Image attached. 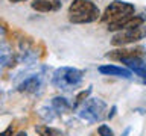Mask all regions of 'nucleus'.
<instances>
[{
  "instance_id": "nucleus-12",
  "label": "nucleus",
  "mask_w": 146,
  "mask_h": 136,
  "mask_svg": "<svg viewBox=\"0 0 146 136\" xmlns=\"http://www.w3.org/2000/svg\"><path fill=\"white\" fill-rule=\"evenodd\" d=\"M40 86V82L35 79V77H32V79H27L25 83L20 86V91H25V92H34V91L38 89Z\"/></svg>"
},
{
  "instance_id": "nucleus-1",
  "label": "nucleus",
  "mask_w": 146,
  "mask_h": 136,
  "mask_svg": "<svg viewBox=\"0 0 146 136\" xmlns=\"http://www.w3.org/2000/svg\"><path fill=\"white\" fill-rule=\"evenodd\" d=\"M100 18V11L91 0H73L68 6V20L73 24H88Z\"/></svg>"
},
{
  "instance_id": "nucleus-19",
  "label": "nucleus",
  "mask_w": 146,
  "mask_h": 136,
  "mask_svg": "<svg viewBox=\"0 0 146 136\" xmlns=\"http://www.w3.org/2000/svg\"><path fill=\"white\" fill-rule=\"evenodd\" d=\"M129 131H131V127H128V129L123 131V135H122V136H128V133H129Z\"/></svg>"
},
{
  "instance_id": "nucleus-17",
  "label": "nucleus",
  "mask_w": 146,
  "mask_h": 136,
  "mask_svg": "<svg viewBox=\"0 0 146 136\" xmlns=\"http://www.w3.org/2000/svg\"><path fill=\"white\" fill-rule=\"evenodd\" d=\"M116 112H117V106H111V109H110V112L107 113V118H108V120H113L114 115H116Z\"/></svg>"
},
{
  "instance_id": "nucleus-15",
  "label": "nucleus",
  "mask_w": 146,
  "mask_h": 136,
  "mask_svg": "<svg viewBox=\"0 0 146 136\" xmlns=\"http://www.w3.org/2000/svg\"><path fill=\"white\" fill-rule=\"evenodd\" d=\"M132 74H137L141 79V82L146 85V63H143L141 67H139L137 70H134V71H132Z\"/></svg>"
},
{
  "instance_id": "nucleus-10",
  "label": "nucleus",
  "mask_w": 146,
  "mask_h": 136,
  "mask_svg": "<svg viewBox=\"0 0 146 136\" xmlns=\"http://www.w3.org/2000/svg\"><path fill=\"white\" fill-rule=\"evenodd\" d=\"M35 131L40 136H64L62 131H59L58 129H53V127H49V126H36Z\"/></svg>"
},
{
  "instance_id": "nucleus-18",
  "label": "nucleus",
  "mask_w": 146,
  "mask_h": 136,
  "mask_svg": "<svg viewBox=\"0 0 146 136\" xmlns=\"http://www.w3.org/2000/svg\"><path fill=\"white\" fill-rule=\"evenodd\" d=\"M14 136H27V133H26V131H18V133L14 135Z\"/></svg>"
},
{
  "instance_id": "nucleus-4",
  "label": "nucleus",
  "mask_w": 146,
  "mask_h": 136,
  "mask_svg": "<svg viewBox=\"0 0 146 136\" xmlns=\"http://www.w3.org/2000/svg\"><path fill=\"white\" fill-rule=\"evenodd\" d=\"M105 112H107V103L104 100L87 98L82 103V107L78 115L82 120H85L87 122H90V124H94V122H99L105 116Z\"/></svg>"
},
{
  "instance_id": "nucleus-16",
  "label": "nucleus",
  "mask_w": 146,
  "mask_h": 136,
  "mask_svg": "<svg viewBox=\"0 0 146 136\" xmlns=\"http://www.w3.org/2000/svg\"><path fill=\"white\" fill-rule=\"evenodd\" d=\"M0 136H14V127H12V124L8 126L3 131H0Z\"/></svg>"
},
{
  "instance_id": "nucleus-11",
  "label": "nucleus",
  "mask_w": 146,
  "mask_h": 136,
  "mask_svg": "<svg viewBox=\"0 0 146 136\" xmlns=\"http://www.w3.org/2000/svg\"><path fill=\"white\" fill-rule=\"evenodd\" d=\"M52 106L56 109L58 112H66V110H70V109L73 107L64 97H55L52 100Z\"/></svg>"
},
{
  "instance_id": "nucleus-14",
  "label": "nucleus",
  "mask_w": 146,
  "mask_h": 136,
  "mask_svg": "<svg viewBox=\"0 0 146 136\" xmlns=\"http://www.w3.org/2000/svg\"><path fill=\"white\" fill-rule=\"evenodd\" d=\"M98 133H99V136H114V131L107 124H100L98 127Z\"/></svg>"
},
{
  "instance_id": "nucleus-2",
  "label": "nucleus",
  "mask_w": 146,
  "mask_h": 136,
  "mask_svg": "<svg viewBox=\"0 0 146 136\" xmlns=\"http://www.w3.org/2000/svg\"><path fill=\"white\" fill-rule=\"evenodd\" d=\"M82 79H84V71L82 70L72 68V67H61L53 73L52 85L58 89L70 91L78 88L81 85Z\"/></svg>"
},
{
  "instance_id": "nucleus-8",
  "label": "nucleus",
  "mask_w": 146,
  "mask_h": 136,
  "mask_svg": "<svg viewBox=\"0 0 146 136\" xmlns=\"http://www.w3.org/2000/svg\"><path fill=\"white\" fill-rule=\"evenodd\" d=\"M31 8L36 12H56L61 9V0H32Z\"/></svg>"
},
{
  "instance_id": "nucleus-20",
  "label": "nucleus",
  "mask_w": 146,
  "mask_h": 136,
  "mask_svg": "<svg viewBox=\"0 0 146 136\" xmlns=\"http://www.w3.org/2000/svg\"><path fill=\"white\" fill-rule=\"evenodd\" d=\"M11 3H20V2H25V0H9Z\"/></svg>"
},
{
  "instance_id": "nucleus-13",
  "label": "nucleus",
  "mask_w": 146,
  "mask_h": 136,
  "mask_svg": "<svg viewBox=\"0 0 146 136\" xmlns=\"http://www.w3.org/2000/svg\"><path fill=\"white\" fill-rule=\"evenodd\" d=\"M90 94H91V86H90V88H87V89H82L81 92H78V94H76V97H75V103H73V107L81 106V104L90 97Z\"/></svg>"
},
{
  "instance_id": "nucleus-7",
  "label": "nucleus",
  "mask_w": 146,
  "mask_h": 136,
  "mask_svg": "<svg viewBox=\"0 0 146 136\" xmlns=\"http://www.w3.org/2000/svg\"><path fill=\"white\" fill-rule=\"evenodd\" d=\"M145 24V17L143 15H129L125 17L122 20L113 21L108 24L110 32H120V30H128V29H134V27L143 26Z\"/></svg>"
},
{
  "instance_id": "nucleus-6",
  "label": "nucleus",
  "mask_w": 146,
  "mask_h": 136,
  "mask_svg": "<svg viewBox=\"0 0 146 136\" xmlns=\"http://www.w3.org/2000/svg\"><path fill=\"white\" fill-rule=\"evenodd\" d=\"M145 48L137 45V47H117L108 52L105 54V58L110 59V61H116V62H126L129 59H134V58H145Z\"/></svg>"
},
{
  "instance_id": "nucleus-5",
  "label": "nucleus",
  "mask_w": 146,
  "mask_h": 136,
  "mask_svg": "<svg viewBox=\"0 0 146 136\" xmlns=\"http://www.w3.org/2000/svg\"><path fill=\"white\" fill-rule=\"evenodd\" d=\"M146 38V26H139L134 29H128V30H120L113 36L111 44L114 47H128L129 44L139 42L140 39Z\"/></svg>"
},
{
  "instance_id": "nucleus-3",
  "label": "nucleus",
  "mask_w": 146,
  "mask_h": 136,
  "mask_svg": "<svg viewBox=\"0 0 146 136\" xmlns=\"http://www.w3.org/2000/svg\"><path fill=\"white\" fill-rule=\"evenodd\" d=\"M134 12H135L134 5H131L128 2H122V0H114L100 14V21L110 24L113 21L122 20V18L129 17V15H134Z\"/></svg>"
},
{
  "instance_id": "nucleus-9",
  "label": "nucleus",
  "mask_w": 146,
  "mask_h": 136,
  "mask_svg": "<svg viewBox=\"0 0 146 136\" xmlns=\"http://www.w3.org/2000/svg\"><path fill=\"white\" fill-rule=\"evenodd\" d=\"M98 71L104 76H116V77H123V79H129L132 76V71L123 67H117V65H111V63H105L98 68Z\"/></svg>"
}]
</instances>
